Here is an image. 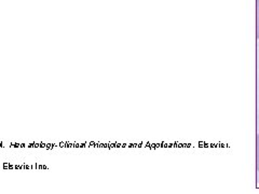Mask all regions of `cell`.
<instances>
[{
    "mask_svg": "<svg viewBox=\"0 0 259 194\" xmlns=\"http://www.w3.org/2000/svg\"><path fill=\"white\" fill-rule=\"evenodd\" d=\"M256 168H257V172L259 173V134L257 135V140H256Z\"/></svg>",
    "mask_w": 259,
    "mask_h": 194,
    "instance_id": "6da1fadb",
    "label": "cell"
},
{
    "mask_svg": "<svg viewBox=\"0 0 259 194\" xmlns=\"http://www.w3.org/2000/svg\"><path fill=\"white\" fill-rule=\"evenodd\" d=\"M257 39H259V0H257Z\"/></svg>",
    "mask_w": 259,
    "mask_h": 194,
    "instance_id": "7a4b0ae2",
    "label": "cell"
}]
</instances>
